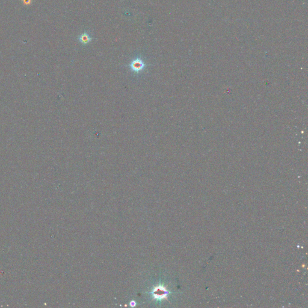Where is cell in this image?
Listing matches in <instances>:
<instances>
[{"mask_svg": "<svg viewBox=\"0 0 308 308\" xmlns=\"http://www.w3.org/2000/svg\"><path fill=\"white\" fill-rule=\"evenodd\" d=\"M129 66L132 71L139 74L145 69L146 64L140 57H137L130 62Z\"/></svg>", "mask_w": 308, "mask_h": 308, "instance_id": "cell-1", "label": "cell"}, {"mask_svg": "<svg viewBox=\"0 0 308 308\" xmlns=\"http://www.w3.org/2000/svg\"><path fill=\"white\" fill-rule=\"evenodd\" d=\"M93 39V38L90 36L89 33L87 31H84L78 37V40L79 41V42H80L83 45H88L92 41Z\"/></svg>", "mask_w": 308, "mask_h": 308, "instance_id": "cell-2", "label": "cell"}]
</instances>
